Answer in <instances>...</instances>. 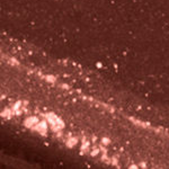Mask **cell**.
Returning a JSON list of instances; mask_svg holds the SVG:
<instances>
[{"label": "cell", "mask_w": 169, "mask_h": 169, "mask_svg": "<svg viewBox=\"0 0 169 169\" xmlns=\"http://www.w3.org/2000/svg\"><path fill=\"white\" fill-rule=\"evenodd\" d=\"M46 117H48V120L50 121V123L52 124V126H53L54 130L63 128V122L61 121L59 117H56L54 114H51V113H50V114L46 115Z\"/></svg>", "instance_id": "obj_1"}, {"label": "cell", "mask_w": 169, "mask_h": 169, "mask_svg": "<svg viewBox=\"0 0 169 169\" xmlns=\"http://www.w3.org/2000/svg\"><path fill=\"white\" fill-rule=\"evenodd\" d=\"M35 130H37L41 134H46V130H48V124H46V122H42L40 124H36L34 126Z\"/></svg>", "instance_id": "obj_2"}, {"label": "cell", "mask_w": 169, "mask_h": 169, "mask_svg": "<svg viewBox=\"0 0 169 169\" xmlns=\"http://www.w3.org/2000/svg\"><path fill=\"white\" fill-rule=\"evenodd\" d=\"M38 122V120L36 117H28L26 121H25V125L27 128H31V126H35L36 123Z\"/></svg>", "instance_id": "obj_3"}]
</instances>
